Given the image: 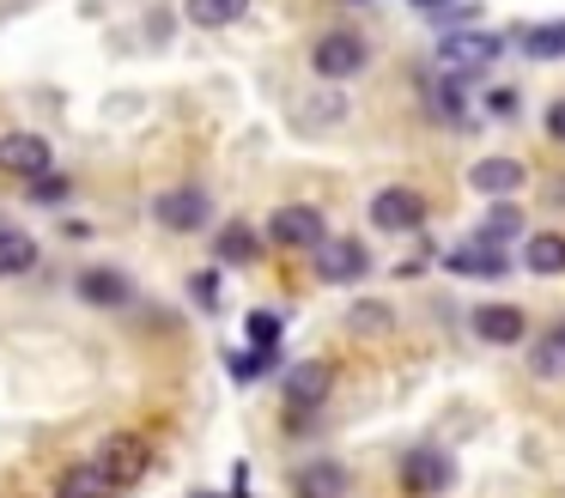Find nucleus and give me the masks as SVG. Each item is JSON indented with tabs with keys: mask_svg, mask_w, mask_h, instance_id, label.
Listing matches in <instances>:
<instances>
[{
	"mask_svg": "<svg viewBox=\"0 0 565 498\" xmlns=\"http://www.w3.org/2000/svg\"><path fill=\"white\" fill-rule=\"evenodd\" d=\"M249 12V0H183V19L201 24V31H225Z\"/></svg>",
	"mask_w": 565,
	"mask_h": 498,
	"instance_id": "nucleus-20",
	"label": "nucleus"
},
{
	"mask_svg": "<svg viewBox=\"0 0 565 498\" xmlns=\"http://www.w3.org/2000/svg\"><path fill=\"white\" fill-rule=\"evenodd\" d=\"M395 480H402V492H414V498H438V492H450V480H456V456L419 444V449H407V456L395 462Z\"/></svg>",
	"mask_w": 565,
	"mask_h": 498,
	"instance_id": "nucleus-4",
	"label": "nucleus"
},
{
	"mask_svg": "<svg viewBox=\"0 0 565 498\" xmlns=\"http://www.w3.org/2000/svg\"><path fill=\"white\" fill-rule=\"evenodd\" d=\"M292 498H347V462L310 456L292 468Z\"/></svg>",
	"mask_w": 565,
	"mask_h": 498,
	"instance_id": "nucleus-13",
	"label": "nucleus"
},
{
	"mask_svg": "<svg viewBox=\"0 0 565 498\" xmlns=\"http://www.w3.org/2000/svg\"><path fill=\"white\" fill-rule=\"evenodd\" d=\"M262 255V237L249 219H225L220 237H213V262H232V267H249Z\"/></svg>",
	"mask_w": 565,
	"mask_h": 498,
	"instance_id": "nucleus-17",
	"label": "nucleus"
},
{
	"mask_svg": "<svg viewBox=\"0 0 565 498\" xmlns=\"http://www.w3.org/2000/svg\"><path fill=\"white\" fill-rule=\"evenodd\" d=\"M74 292L86 304H98V310H122V304H128V279L116 274V267H79Z\"/></svg>",
	"mask_w": 565,
	"mask_h": 498,
	"instance_id": "nucleus-16",
	"label": "nucleus"
},
{
	"mask_svg": "<svg viewBox=\"0 0 565 498\" xmlns=\"http://www.w3.org/2000/svg\"><path fill=\"white\" fill-rule=\"evenodd\" d=\"M122 486L110 480V474L98 468V456H86V462H67L62 474H55V498H116Z\"/></svg>",
	"mask_w": 565,
	"mask_h": 498,
	"instance_id": "nucleus-14",
	"label": "nucleus"
},
{
	"mask_svg": "<svg viewBox=\"0 0 565 498\" xmlns=\"http://www.w3.org/2000/svg\"><path fill=\"white\" fill-rule=\"evenodd\" d=\"M268 237L280 243V250H310L317 255L322 243H329V225H322V206L310 201H286L268 213Z\"/></svg>",
	"mask_w": 565,
	"mask_h": 498,
	"instance_id": "nucleus-5",
	"label": "nucleus"
},
{
	"mask_svg": "<svg viewBox=\"0 0 565 498\" xmlns=\"http://www.w3.org/2000/svg\"><path fill=\"white\" fill-rule=\"evenodd\" d=\"M371 67V43L359 31H322L317 43H310V73L329 85H347L359 80V73Z\"/></svg>",
	"mask_w": 565,
	"mask_h": 498,
	"instance_id": "nucleus-1",
	"label": "nucleus"
},
{
	"mask_svg": "<svg viewBox=\"0 0 565 498\" xmlns=\"http://www.w3.org/2000/svg\"><path fill=\"white\" fill-rule=\"evenodd\" d=\"M444 267L462 274V279H504L511 250H504V243H487V237H468V243H456V250L444 255Z\"/></svg>",
	"mask_w": 565,
	"mask_h": 498,
	"instance_id": "nucleus-11",
	"label": "nucleus"
},
{
	"mask_svg": "<svg viewBox=\"0 0 565 498\" xmlns=\"http://www.w3.org/2000/svg\"><path fill=\"white\" fill-rule=\"evenodd\" d=\"M329 389H334V371L322 359H305V364H292V371H286V407L292 413H310V407H322V401H329Z\"/></svg>",
	"mask_w": 565,
	"mask_h": 498,
	"instance_id": "nucleus-12",
	"label": "nucleus"
},
{
	"mask_svg": "<svg viewBox=\"0 0 565 498\" xmlns=\"http://www.w3.org/2000/svg\"><path fill=\"white\" fill-rule=\"evenodd\" d=\"M468 328H475V340H487V347H516V340L529 335V310L523 304H475V310H468Z\"/></svg>",
	"mask_w": 565,
	"mask_h": 498,
	"instance_id": "nucleus-9",
	"label": "nucleus"
},
{
	"mask_svg": "<svg viewBox=\"0 0 565 498\" xmlns=\"http://www.w3.org/2000/svg\"><path fill=\"white\" fill-rule=\"evenodd\" d=\"M371 225L377 231H390V237H402V231H419L426 225V194L419 189H407V182H390V189H377L371 194Z\"/></svg>",
	"mask_w": 565,
	"mask_h": 498,
	"instance_id": "nucleus-7",
	"label": "nucleus"
},
{
	"mask_svg": "<svg viewBox=\"0 0 565 498\" xmlns=\"http://www.w3.org/2000/svg\"><path fill=\"white\" fill-rule=\"evenodd\" d=\"M468 182H475L480 194H492V201H511L529 182V165H516V158H480V165L468 170Z\"/></svg>",
	"mask_w": 565,
	"mask_h": 498,
	"instance_id": "nucleus-15",
	"label": "nucleus"
},
{
	"mask_svg": "<svg viewBox=\"0 0 565 498\" xmlns=\"http://www.w3.org/2000/svg\"><path fill=\"white\" fill-rule=\"evenodd\" d=\"M523 55H529V61H565V19L523 31Z\"/></svg>",
	"mask_w": 565,
	"mask_h": 498,
	"instance_id": "nucleus-22",
	"label": "nucleus"
},
{
	"mask_svg": "<svg viewBox=\"0 0 565 498\" xmlns=\"http://www.w3.org/2000/svg\"><path fill=\"white\" fill-rule=\"evenodd\" d=\"M152 219H159L164 231H177V237H189V231H207V225H213V194L201 189V182L164 189V194H152Z\"/></svg>",
	"mask_w": 565,
	"mask_h": 498,
	"instance_id": "nucleus-2",
	"label": "nucleus"
},
{
	"mask_svg": "<svg viewBox=\"0 0 565 498\" xmlns=\"http://www.w3.org/2000/svg\"><path fill=\"white\" fill-rule=\"evenodd\" d=\"M407 7H419V12H438V7H450V0H407Z\"/></svg>",
	"mask_w": 565,
	"mask_h": 498,
	"instance_id": "nucleus-30",
	"label": "nucleus"
},
{
	"mask_svg": "<svg viewBox=\"0 0 565 498\" xmlns=\"http://www.w3.org/2000/svg\"><path fill=\"white\" fill-rule=\"evenodd\" d=\"M98 468L128 492V486H140L152 474V444H147V437H135V432H116V437H104V444H98Z\"/></svg>",
	"mask_w": 565,
	"mask_h": 498,
	"instance_id": "nucleus-8",
	"label": "nucleus"
},
{
	"mask_svg": "<svg viewBox=\"0 0 565 498\" xmlns=\"http://www.w3.org/2000/svg\"><path fill=\"white\" fill-rule=\"evenodd\" d=\"M67 189H74L67 177H43V182H31V194H38V201H67Z\"/></svg>",
	"mask_w": 565,
	"mask_h": 498,
	"instance_id": "nucleus-28",
	"label": "nucleus"
},
{
	"mask_svg": "<svg viewBox=\"0 0 565 498\" xmlns=\"http://www.w3.org/2000/svg\"><path fill=\"white\" fill-rule=\"evenodd\" d=\"M0 177H19V182H43L55 177V146L31 128L0 134Z\"/></svg>",
	"mask_w": 565,
	"mask_h": 498,
	"instance_id": "nucleus-3",
	"label": "nucleus"
},
{
	"mask_svg": "<svg viewBox=\"0 0 565 498\" xmlns=\"http://www.w3.org/2000/svg\"><path fill=\"white\" fill-rule=\"evenodd\" d=\"M431 104H438V121H456V116H462V85H456V73L438 85V92H431Z\"/></svg>",
	"mask_w": 565,
	"mask_h": 498,
	"instance_id": "nucleus-25",
	"label": "nucleus"
},
{
	"mask_svg": "<svg viewBox=\"0 0 565 498\" xmlns=\"http://www.w3.org/2000/svg\"><path fill=\"white\" fill-rule=\"evenodd\" d=\"M541 128H547V140H553V146H565V97H553V104H547Z\"/></svg>",
	"mask_w": 565,
	"mask_h": 498,
	"instance_id": "nucleus-27",
	"label": "nucleus"
},
{
	"mask_svg": "<svg viewBox=\"0 0 565 498\" xmlns=\"http://www.w3.org/2000/svg\"><path fill=\"white\" fill-rule=\"evenodd\" d=\"M529 377H541V383H553V377H565V316L553 328H541L535 347H529Z\"/></svg>",
	"mask_w": 565,
	"mask_h": 498,
	"instance_id": "nucleus-18",
	"label": "nucleus"
},
{
	"mask_svg": "<svg viewBox=\"0 0 565 498\" xmlns=\"http://www.w3.org/2000/svg\"><path fill=\"white\" fill-rule=\"evenodd\" d=\"M38 267V237L31 231H0V279L31 274Z\"/></svg>",
	"mask_w": 565,
	"mask_h": 498,
	"instance_id": "nucleus-21",
	"label": "nucleus"
},
{
	"mask_svg": "<svg viewBox=\"0 0 565 498\" xmlns=\"http://www.w3.org/2000/svg\"><path fill=\"white\" fill-rule=\"evenodd\" d=\"M499 49H504V36L499 31H444V43H438V61H444V73H487L492 61H499Z\"/></svg>",
	"mask_w": 565,
	"mask_h": 498,
	"instance_id": "nucleus-6",
	"label": "nucleus"
},
{
	"mask_svg": "<svg viewBox=\"0 0 565 498\" xmlns=\"http://www.w3.org/2000/svg\"><path fill=\"white\" fill-rule=\"evenodd\" d=\"M516 109V92H492V116H511Z\"/></svg>",
	"mask_w": 565,
	"mask_h": 498,
	"instance_id": "nucleus-29",
	"label": "nucleus"
},
{
	"mask_svg": "<svg viewBox=\"0 0 565 498\" xmlns=\"http://www.w3.org/2000/svg\"><path fill=\"white\" fill-rule=\"evenodd\" d=\"M516 231H523V206H516V201H492V213H487V225H480V237H487V243H511Z\"/></svg>",
	"mask_w": 565,
	"mask_h": 498,
	"instance_id": "nucleus-23",
	"label": "nucleus"
},
{
	"mask_svg": "<svg viewBox=\"0 0 565 498\" xmlns=\"http://www.w3.org/2000/svg\"><path fill=\"white\" fill-rule=\"evenodd\" d=\"M523 267L541 279L565 274V231H535V237L523 243Z\"/></svg>",
	"mask_w": 565,
	"mask_h": 498,
	"instance_id": "nucleus-19",
	"label": "nucleus"
},
{
	"mask_svg": "<svg viewBox=\"0 0 565 498\" xmlns=\"http://www.w3.org/2000/svg\"><path fill=\"white\" fill-rule=\"evenodd\" d=\"M365 274H371V250L359 237H329L317 250V279H329V286H353Z\"/></svg>",
	"mask_w": 565,
	"mask_h": 498,
	"instance_id": "nucleus-10",
	"label": "nucleus"
},
{
	"mask_svg": "<svg viewBox=\"0 0 565 498\" xmlns=\"http://www.w3.org/2000/svg\"><path fill=\"white\" fill-rule=\"evenodd\" d=\"M189 298H195L201 310H213V304H220V274H195L189 279Z\"/></svg>",
	"mask_w": 565,
	"mask_h": 498,
	"instance_id": "nucleus-26",
	"label": "nucleus"
},
{
	"mask_svg": "<svg viewBox=\"0 0 565 498\" xmlns=\"http://www.w3.org/2000/svg\"><path fill=\"white\" fill-rule=\"evenodd\" d=\"M274 340H280V316H274V310H256V316H249V347L268 352Z\"/></svg>",
	"mask_w": 565,
	"mask_h": 498,
	"instance_id": "nucleus-24",
	"label": "nucleus"
}]
</instances>
